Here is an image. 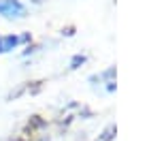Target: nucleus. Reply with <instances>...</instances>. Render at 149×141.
Returning a JSON list of instances; mask_svg holds the SVG:
<instances>
[{
	"instance_id": "2",
	"label": "nucleus",
	"mask_w": 149,
	"mask_h": 141,
	"mask_svg": "<svg viewBox=\"0 0 149 141\" xmlns=\"http://www.w3.org/2000/svg\"><path fill=\"white\" fill-rule=\"evenodd\" d=\"M22 39L19 36H13V34H9V36H0V53L2 51H9V49H13Z\"/></svg>"
},
{
	"instance_id": "1",
	"label": "nucleus",
	"mask_w": 149,
	"mask_h": 141,
	"mask_svg": "<svg viewBox=\"0 0 149 141\" xmlns=\"http://www.w3.org/2000/svg\"><path fill=\"white\" fill-rule=\"evenodd\" d=\"M0 13L4 17H22L26 13V9L17 0H0Z\"/></svg>"
}]
</instances>
